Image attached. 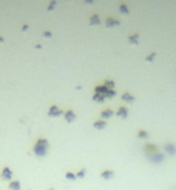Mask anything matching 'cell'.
Masks as SVG:
<instances>
[{
  "instance_id": "cell-1",
  "label": "cell",
  "mask_w": 176,
  "mask_h": 190,
  "mask_svg": "<svg viewBox=\"0 0 176 190\" xmlns=\"http://www.w3.org/2000/svg\"><path fill=\"white\" fill-rule=\"evenodd\" d=\"M46 150H48V142H46L45 139H40L37 144H36V147H34L36 155L37 156H43L46 153Z\"/></svg>"
},
{
  "instance_id": "cell-2",
  "label": "cell",
  "mask_w": 176,
  "mask_h": 190,
  "mask_svg": "<svg viewBox=\"0 0 176 190\" xmlns=\"http://www.w3.org/2000/svg\"><path fill=\"white\" fill-rule=\"evenodd\" d=\"M0 176H2V179H6V181H11L12 179V170L9 167H5L2 173H0Z\"/></svg>"
},
{
  "instance_id": "cell-3",
  "label": "cell",
  "mask_w": 176,
  "mask_h": 190,
  "mask_svg": "<svg viewBox=\"0 0 176 190\" xmlns=\"http://www.w3.org/2000/svg\"><path fill=\"white\" fill-rule=\"evenodd\" d=\"M100 176H102L104 179H111L113 176H114V172H113V170H104Z\"/></svg>"
},
{
  "instance_id": "cell-4",
  "label": "cell",
  "mask_w": 176,
  "mask_h": 190,
  "mask_svg": "<svg viewBox=\"0 0 176 190\" xmlns=\"http://www.w3.org/2000/svg\"><path fill=\"white\" fill-rule=\"evenodd\" d=\"M20 187H22V186H20V181H11L9 182V190H20Z\"/></svg>"
},
{
  "instance_id": "cell-5",
  "label": "cell",
  "mask_w": 176,
  "mask_h": 190,
  "mask_svg": "<svg viewBox=\"0 0 176 190\" xmlns=\"http://www.w3.org/2000/svg\"><path fill=\"white\" fill-rule=\"evenodd\" d=\"M50 114H51V116H59V114H60V111L57 110V107H51Z\"/></svg>"
},
{
  "instance_id": "cell-6",
  "label": "cell",
  "mask_w": 176,
  "mask_h": 190,
  "mask_svg": "<svg viewBox=\"0 0 176 190\" xmlns=\"http://www.w3.org/2000/svg\"><path fill=\"white\" fill-rule=\"evenodd\" d=\"M65 178L70 179V181H74V179H76V175L71 173V172H66V173H65Z\"/></svg>"
},
{
  "instance_id": "cell-7",
  "label": "cell",
  "mask_w": 176,
  "mask_h": 190,
  "mask_svg": "<svg viewBox=\"0 0 176 190\" xmlns=\"http://www.w3.org/2000/svg\"><path fill=\"white\" fill-rule=\"evenodd\" d=\"M65 118H66V121H68V122H73V121H74V118H76V116H74V114H73L71 111H68V113L65 114Z\"/></svg>"
},
{
  "instance_id": "cell-8",
  "label": "cell",
  "mask_w": 176,
  "mask_h": 190,
  "mask_svg": "<svg viewBox=\"0 0 176 190\" xmlns=\"http://www.w3.org/2000/svg\"><path fill=\"white\" fill-rule=\"evenodd\" d=\"M85 176V168H80V170L76 173V178H84Z\"/></svg>"
},
{
  "instance_id": "cell-9",
  "label": "cell",
  "mask_w": 176,
  "mask_h": 190,
  "mask_svg": "<svg viewBox=\"0 0 176 190\" xmlns=\"http://www.w3.org/2000/svg\"><path fill=\"white\" fill-rule=\"evenodd\" d=\"M119 116L120 118H125L127 116V108H124V107L120 108V110H119Z\"/></svg>"
},
{
  "instance_id": "cell-10",
  "label": "cell",
  "mask_w": 176,
  "mask_h": 190,
  "mask_svg": "<svg viewBox=\"0 0 176 190\" xmlns=\"http://www.w3.org/2000/svg\"><path fill=\"white\" fill-rule=\"evenodd\" d=\"M94 127H96V128H104V127H105V122H104V121L96 122V124H94Z\"/></svg>"
},
{
  "instance_id": "cell-11",
  "label": "cell",
  "mask_w": 176,
  "mask_h": 190,
  "mask_svg": "<svg viewBox=\"0 0 176 190\" xmlns=\"http://www.w3.org/2000/svg\"><path fill=\"white\" fill-rule=\"evenodd\" d=\"M124 99H125V100H128V102H131V100H133V98L130 96V94H124Z\"/></svg>"
},
{
  "instance_id": "cell-12",
  "label": "cell",
  "mask_w": 176,
  "mask_h": 190,
  "mask_svg": "<svg viewBox=\"0 0 176 190\" xmlns=\"http://www.w3.org/2000/svg\"><path fill=\"white\" fill-rule=\"evenodd\" d=\"M111 114H113V113H111L110 110H107V111H104V118H108V116H111Z\"/></svg>"
},
{
  "instance_id": "cell-13",
  "label": "cell",
  "mask_w": 176,
  "mask_h": 190,
  "mask_svg": "<svg viewBox=\"0 0 176 190\" xmlns=\"http://www.w3.org/2000/svg\"><path fill=\"white\" fill-rule=\"evenodd\" d=\"M165 148H167V150H168V152H170V153H175V152H176V150H175V148H173L172 145H167Z\"/></svg>"
},
{
  "instance_id": "cell-14",
  "label": "cell",
  "mask_w": 176,
  "mask_h": 190,
  "mask_svg": "<svg viewBox=\"0 0 176 190\" xmlns=\"http://www.w3.org/2000/svg\"><path fill=\"white\" fill-rule=\"evenodd\" d=\"M139 138H147V133L145 131H139Z\"/></svg>"
},
{
  "instance_id": "cell-15",
  "label": "cell",
  "mask_w": 176,
  "mask_h": 190,
  "mask_svg": "<svg viewBox=\"0 0 176 190\" xmlns=\"http://www.w3.org/2000/svg\"><path fill=\"white\" fill-rule=\"evenodd\" d=\"M48 190H54V189H48Z\"/></svg>"
}]
</instances>
